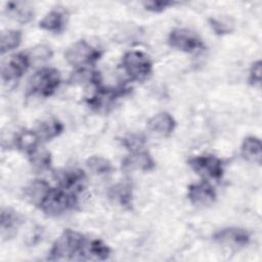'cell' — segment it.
<instances>
[{
	"mask_svg": "<svg viewBox=\"0 0 262 262\" xmlns=\"http://www.w3.org/2000/svg\"><path fill=\"white\" fill-rule=\"evenodd\" d=\"M87 238L80 232L66 229L54 242L48 254V260H81Z\"/></svg>",
	"mask_w": 262,
	"mask_h": 262,
	"instance_id": "1",
	"label": "cell"
},
{
	"mask_svg": "<svg viewBox=\"0 0 262 262\" xmlns=\"http://www.w3.org/2000/svg\"><path fill=\"white\" fill-rule=\"evenodd\" d=\"M77 195L60 187H51L39 208L48 216H59L77 207Z\"/></svg>",
	"mask_w": 262,
	"mask_h": 262,
	"instance_id": "2",
	"label": "cell"
},
{
	"mask_svg": "<svg viewBox=\"0 0 262 262\" xmlns=\"http://www.w3.org/2000/svg\"><path fill=\"white\" fill-rule=\"evenodd\" d=\"M60 84V74L54 68H42L30 79L28 93L41 97L52 95Z\"/></svg>",
	"mask_w": 262,
	"mask_h": 262,
	"instance_id": "3",
	"label": "cell"
},
{
	"mask_svg": "<svg viewBox=\"0 0 262 262\" xmlns=\"http://www.w3.org/2000/svg\"><path fill=\"white\" fill-rule=\"evenodd\" d=\"M122 67L133 81H144L151 73L152 63L148 56L141 51L131 50L124 54Z\"/></svg>",
	"mask_w": 262,
	"mask_h": 262,
	"instance_id": "4",
	"label": "cell"
},
{
	"mask_svg": "<svg viewBox=\"0 0 262 262\" xmlns=\"http://www.w3.org/2000/svg\"><path fill=\"white\" fill-rule=\"evenodd\" d=\"M100 56L101 52L85 40L76 41L64 53V58L73 67L89 66L98 60Z\"/></svg>",
	"mask_w": 262,
	"mask_h": 262,
	"instance_id": "5",
	"label": "cell"
},
{
	"mask_svg": "<svg viewBox=\"0 0 262 262\" xmlns=\"http://www.w3.org/2000/svg\"><path fill=\"white\" fill-rule=\"evenodd\" d=\"M188 165L196 174L205 178L218 180L223 175V163L213 155L193 157L188 160Z\"/></svg>",
	"mask_w": 262,
	"mask_h": 262,
	"instance_id": "6",
	"label": "cell"
},
{
	"mask_svg": "<svg viewBox=\"0 0 262 262\" xmlns=\"http://www.w3.org/2000/svg\"><path fill=\"white\" fill-rule=\"evenodd\" d=\"M168 42L171 47L183 52H194L204 48L199 35L188 29H174L169 34Z\"/></svg>",
	"mask_w": 262,
	"mask_h": 262,
	"instance_id": "7",
	"label": "cell"
},
{
	"mask_svg": "<svg viewBox=\"0 0 262 262\" xmlns=\"http://www.w3.org/2000/svg\"><path fill=\"white\" fill-rule=\"evenodd\" d=\"M31 58L28 52H18L9 57L2 66V79L6 82L20 78L29 69Z\"/></svg>",
	"mask_w": 262,
	"mask_h": 262,
	"instance_id": "8",
	"label": "cell"
},
{
	"mask_svg": "<svg viewBox=\"0 0 262 262\" xmlns=\"http://www.w3.org/2000/svg\"><path fill=\"white\" fill-rule=\"evenodd\" d=\"M55 179L58 182V187L78 194L85 188L86 175L80 169H66L56 172Z\"/></svg>",
	"mask_w": 262,
	"mask_h": 262,
	"instance_id": "9",
	"label": "cell"
},
{
	"mask_svg": "<svg viewBox=\"0 0 262 262\" xmlns=\"http://www.w3.org/2000/svg\"><path fill=\"white\" fill-rule=\"evenodd\" d=\"M213 239L222 246L241 248L250 243V233L244 228L226 227L215 232Z\"/></svg>",
	"mask_w": 262,
	"mask_h": 262,
	"instance_id": "10",
	"label": "cell"
},
{
	"mask_svg": "<svg viewBox=\"0 0 262 262\" xmlns=\"http://www.w3.org/2000/svg\"><path fill=\"white\" fill-rule=\"evenodd\" d=\"M187 198L195 206H208L215 202L216 191L208 181L203 180L188 186Z\"/></svg>",
	"mask_w": 262,
	"mask_h": 262,
	"instance_id": "11",
	"label": "cell"
},
{
	"mask_svg": "<svg viewBox=\"0 0 262 262\" xmlns=\"http://www.w3.org/2000/svg\"><path fill=\"white\" fill-rule=\"evenodd\" d=\"M122 167L126 170H139L147 172L155 168V161L147 151L137 149L133 150L124 159L122 162Z\"/></svg>",
	"mask_w": 262,
	"mask_h": 262,
	"instance_id": "12",
	"label": "cell"
},
{
	"mask_svg": "<svg viewBox=\"0 0 262 262\" xmlns=\"http://www.w3.org/2000/svg\"><path fill=\"white\" fill-rule=\"evenodd\" d=\"M147 126L152 133L162 137H167L174 131L176 122L169 113L162 112L151 117L147 122Z\"/></svg>",
	"mask_w": 262,
	"mask_h": 262,
	"instance_id": "13",
	"label": "cell"
},
{
	"mask_svg": "<svg viewBox=\"0 0 262 262\" xmlns=\"http://www.w3.org/2000/svg\"><path fill=\"white\" fill-rule=\"evenodd\" d=\"M50 185L43 179H35L24 189L25 199L32 205L40 207L50 189Z\"/></svg>",
	"mask_w": 262,
	"mask_h": 262,
	"instance_id": "14",
	"label": "cell"
},
{
	"mask_svg": "<svg viewBox=\"0 0 262 262\" xmlns=\"http://www.w3.org/2000/svg\"><path fill=\"white\" fill-rule=\"evenodd\" d=\"M111 255V248L99 238L87 239L81 260H105Z\"/></svg>",
	"mask_w": 262,
	"mask_h": 262,
	"instance_id": "15",
	"label": "cell"
},
{
	"mask_svg": "<svg viewBox=\"0 0 262 262\" xmlns=\"http://www.w3.org/2000/svg\"><path fill=\"white\" fill-rule=\"evenodd\" d=\"M241 152L243 158L248 162L260 165L262 159L261 140L256 136L246 137L242 143Z\"/></svg>",
	"mask_w": 262,
	"mask_h": 262,
	"instance_id": "16",
	"label": "cell"
},
{
	"mask_svg": "<svg viewBox=\"0 0 262 262\" xmlns=\"http://www.w3.org/2000/svg\"><path fill=\"white\" fill-rule=\"evenodd\" d=\"M6 11L21 24H27L34 17V8L28 2H9L6 4Z\"/></svg>",
	"mask_w": 262,
	"mask_h": 262,
	"instance_id": "17",
	"label": "cell"
},
{
	"mask_svg": "<svg viewBox=\"0 0 262 262\" xmlns=\"http://www.w3.org/2000/svg\"><path fill=\"white\" fill-rule=\"evenodd\" d=\"M62 130L63 125L58 120L47 119L45 121H42L37 126L35 132L37 133L41 141H48L58 136L62 132Z\"/></svg>",
	"mask_w": 262,
	"mask_h": 262,
	"instance_id": "18",
	"label": "cell"
},
{
	"mask_svg": "<svg viewBox=\"0 0 262 262\" xmlns=\"http://www.w3.org/2000/svg\"><path fill=\"white\" fill-rule=\"evenodd\" d=\"M1 234L12 236L17 230L21 219L20 216L9 208H4L1 211Z\"/></svg>",
	"mask_w": 262,
	"mask_h": 262,
	"instance_id": "19",
	"label": "cell"
},
{
	"mask_svg": "<svg viewBox=\"0 0 262 262\" xmlns=\"http://www.w3.org/2000/svg\"><path fill=\"white\" fill-rule=\"evenodd\" d=\"M64 14L60 10L53 9L49 11L39 23V27L48 32L58 33L62 31L64 27Z\"/></svg>",
	"mask_w": 262,
	"mask_h": 262,
	"instance_id": "20",
	"label": "cell"
},
{
	"mask_svg": "<svg viewBox=\"0 0 262 262\" xmlns=\"http://www.w3.org/2000/svg\"><path fill=\"white\" fill-rule=\"evenodd\" d=\"M40 138L35 130H24L19 132L15 137V146L26 154H30L36 147H38Z\"/></svg>",
	"mask_w": 262,
	"mask_h": 262,
	"instance_id": "21",
	"label": "cell"
},
{
	"mask_svg": "<svg viewBox=\"0 0 262 262\" xmlns=\"http://www.w3.org/2000/svg\"><path fill=\"white\" fill-rule=\"evenodd\" d=\"M69 82L72 84H91L95 87L101 84L99 73L93 70H87L85 68H81L73 73L69 79Z\"/></svg>",
	"mask_w": 262,
	"mask_h": 262,
	"instance_id": "22",
	"label": "cell"
},
{
	"mask_svg": "<svg viewBox=\"0 0 262 262\" xmlns=\"http://www.w3.org/2000/svg\"><path fill=\"white\" fill-rule=\"evenodd\" d=\"M28 156L31 165L36 170H47L51 166V155L46 148L38 146L28 154Z\"/></svg>",
	"mask_w": 262,
	"mask_h": 262,
	"instance_id": "23",
	"label": "cell"
},
{
	"mask_svg": "<svg viewBox=\"0 0 262 262\" xmlns=\"http://www.w3.org/2000/svg\"><path fill=\"white\" fill-rule=\"evenodd\" d=\"M110 198L123 207H130L132 201V189L128 183H119L110 189Z\"/></svg>",
	"mask_w": 262,
	"mask_h": 262,
	"instance_id": "24",
	"label": "cell"
},
{
	"mask_svg": "<svg viewBox=\"0 0 262 262\" xmlns=\"http://www.w3.org/2000/svg\"><path fill=\"white\" fill-rule=\"evenodd\" d=\"M23 34L18 30H8L1 34V54H4L16 47L21 43Z\"/></svg>",
	"mask_w": 262,
	"mask_h": 262,
	"instance_id": "25",
	"label": "cell"
},
{
	"mask_svg": "<svg viewBox=\"0 0 262 262\" xmlns=\"http://www.w3.org/2000/svg\"><path fill=\"white\" fill-rule=\"evenodd\" d=\"M86 165L90 171L98 175L107 174L113 170V166L111 162L105 158L98 157V156H93L89 158L86 162Z\"/></svg>",
	"mask_w": 262,
	"mask_h": 262,
	"instance_id": "26",
	"label": "cell"
},
{
	"mask_svg": "<svg viewBox=\"0 0 262 262\" xmlns=\"http://www.w3.org/2000/svg\"><path fill=\"white\" fill-rule=\"evenodd\" d=\"M32 60H38V61H44L49 59L52 56V51L48 46L45 45H39L33 48L30 52H28Z\"/></svg>",
	"mask_w": 262,
	"mask_h": 262,
	"instance_id": "27",
	"label": "cell"
},
{
	"mask_svg": "<svg viewBox=\"0 0 262 262\" xmlns=\"http://www.w3.org/2000/svg\"><path fill=\"white\" fill-rule=\"evenodd\" d=\"M209 23L211 28L217 35H226L232 31V25H230L228 21L212 17L209 19Z\"/></svg>",
	"mask_w": 262,
	"mask_h": 262,
	"instance_id": "28",
	"label": "cell"
},
{
	"mask_svg": "<svg viewBox=\"0 0 262 262\" xmlns=\"http://www.w3.org/2000/svg\"><path fill=\"white\" fill-rule=\"evenodd\" d=\"M261 73H262V67H261V61L257 60L252 63L250 68V73H249V82L253 86H258L260 87L261 85Z\"/></svg>",
	"mask_w": 262,
	"mask_h": 262,
	"instance_id": "29",
	"label": "cell"
},
{
	"mask_svg": "<svg viewBox=\"0 0 262 262\" xmlns=\"http://www.w3.org/2000/svg\"><path fill=\"white\" fill-rule=\"evenodd\" d=\"M176 2L173 1H147L143 3V6L146 10L152 11V12H162L166 8L175 5Z\"/></svg>",
	"mask_w": 262,
	"mask_h": 262,
	"instance_id": "30",
	"label": "cell"
},
{
	"mask_svg": "<svg viewBox=\"0 0 262 262\" xmlns=\"http://www.w3.org/2000/svg\"><path fill=\"white\" fill-rule=\"evenodd\" d=\"M143 143H144V138L141 137L140 135H130L123 139V144L127 148L131 149V151L141 149V146L143 145Z\"/></svg>",
	"mask_w": 262,
	"mask_h": 262,
	"instance_id": "31",
	"label": "cell"
}]
</instances>
